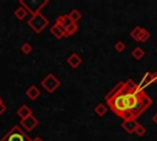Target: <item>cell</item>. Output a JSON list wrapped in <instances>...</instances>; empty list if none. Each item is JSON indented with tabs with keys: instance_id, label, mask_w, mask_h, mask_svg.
<instances>
[{
	"instance_id": "obj_1",
	"label": "cell",
	"mask_w": 157,
	"mask_h": 141,
	"mask_svg": "<svg viewBox=\"0 0 157 141\" xmlns=\"http://www.w3.org/2000/svg\"><path fill=\"white\" fill-rule=\"evenodd\" d=\"M104 99L107 107L123 120H137L153 103L152 98L130 78L118 82Z\"/></svg>"
},
{
	"instance_id": "obj_2",
	"label": "cell",
	"mask_w": 157,
	"mask_h": 141,
	"mask_svg": "<svg viewBox=\"0 0 157 141\" xmlns=\"http://www.w3.org/2000/svg\"><path fill=\"white\" fill-rule=\"evenodd\" d=\"M0 141H32V139L20 128V125H13Z\"/></svg>"
},
{
	"instance_id": "obj_3",
	"label": "cell",
	"mask_w": 157,
	"mask_h": 141,
	"mask_svg": "<svg viewBox=\"0 0 157 141\" xmlns=\"http://www.w3.org/2000/svg\"><path fill=\"white\" fill-rule=\"evenodd\" d=\"M20 6L25 7L31 16L39 13L40 10L49 4V0H20Z\"/></svg>"
},
{
	"instance_id": "obj_4",
	"label": "cell",
	"mask_w": 157,
	"mask_h": 141,
	"mask_svg": "<svg viewBox=\"0 0 157 141\" xmlns=\"http://www.w3.org/2000/svg\"><path fill=\"white\" fill-rule=\"evenodd\" d=\"M27 25L33 29L34 33H40L49 25V20L39 12V13H36V15L31 16V18L27 21Z\"/></svg>"
},
{
	"instance_id": "obj_5",
	"label": "cell",
	"mask_w": 157,
	"mask_h": 141,
	"mask_svg": "<svg viewBox=\"0 0 157 141\" xmlns=\"http://www.w3.org/2000/svg\"><path fill=\"white\" fill-rule=\"evenodd\" d=\"M42 87L48 92V93H54L61 85L60 80L54 75V74H48L42 81H40Z\"/></svg>"
},
{
	"instance_id": "obj_6",
	"label": "cell",
	"mask_w": 157,
	"mask_h": 141,
	"mask_svg": "<svg viewBox=\"0 0 157 141\" xmlns=\"http://www.w3.org/2000/svg\"><path fill=\"white\" fill-rule=\"evenodd\" d=\"M130 37H131L135 42H139V43H146V42L151 38V33H150L146 28H144V27H141V26H136L135 28L131 29V32H130Z\"/></svg>"
},
{
	"instance_id": "obj_7",
	"label": "cell",
	"mask_w": 157,
	"mask_h": 141,
	"mask_svg": "<svg viewBox=\"0 0 157 141\" xmlns=\"http://www.w3.org/2000/svg\"><path fill=\"white\" fill-rule=\"evenodd\" d=\"M38 119L32 114V115H29V116H27V118H25V119H21L20 120V125L26 130V131H32L34 128H37V125H38Z\"/></svg>"
},
{
	"instance_id": "obj_8",
	"label": "cell",
	"mask_w": 157,
	"mask_h": 141,
	"mask_svg": "<svg viewBox=\"0 0 157 141\" xmlns=\"http://www.w3.org/2000/svg\"><path fill=\"white\" fill-rule=\"evenodd\" d=\"M157 82V72H146L142 78H141V82L139 83V87L141 90L146 88L147 86H150L151 83H155Z\"/></svg>"
},
{
	"instance_id": "obj_9",
	"label": "cell",
	"mask_w": 157,
	"mask_h": 141,
	"mask_svg": "<svg viewBox=\"0 0 157 141\" xmlns=\"http://www.w3.org/2000/svg\"><path fill=\"white\" fill-rule=\"evenodd\" d=\"M55 23L56 25H59L60 27H63L64 29H67L69 27H71L75 22L67 16V15H60L59 17H56V20H55Z\"/></svg>"
},
{
	"instance_id": "obj_10",
	"label": "cell",
	"mask_w": 157,
	"mask_h": 141,
	"mask_svg": "<svg viewBox=\"0 0 157 141\" xmlns=\"http://www.w3.org/2000/svg\"><path fill=\"white\" fill-rule=\"evenodd\" d=\"M66 63H67L69 66H71L72 69H76V67H78V66L82 64V58H81L77 53H72V54H70V55L67 56Z\"/></svg>"
},
{
	"instance_id": "obj_11",
	"label": "cell",
	"mask_w": 157,
	"mask_h": 141,
	"mask_svg": "<svg viewBox=\"0 0 157 141\" xmlns=\"http://www.w3.org/2000/svg\"><path fill=\"white\" fill-rule=\"evenodd\" d=\"M136 125H137V120H123L121 121V128L128 134H134Z\"/></svg>"
},
{
	"instance_id": "obj_12",
	"label": "cell",
	"mask_w": 157,
	"mask_h": 141,
	"mask_svg": "<svg viewBox=\"0 0 157 141\" xmlns=\"http://www.w3.org/2000/svg\"><path fill=\"white\" fill-rule=\"evenodd\" d=\"M26 96H27L31 101H36V99L39 98V96H40V90H39L37 86L32 85V86H29V87L27 88V91H26Z\"/></svg>"
},
{
	"instance_id": "obj_13",
	"label": "cell",
	"mask_w": 157,
	"mask_h": 141,
	"mask_svg": "<svg viewBox=\"0 0 157 141\" xmlns=\"http://www.w3.org/2000/svg\"><path fill=\"white\" fill-rule=\"evenodd\" d=\"M50 33L56 38V39H61L65 37V29L63 27H60L59 25L54 23L52 27H50Z\"/></svg>"
},
{
	"instance_id": "obj_14",
	"label": "cell",
	"mask_w": 157,
	"mask_h": 141,
	"mask_svg": "<svg viewBox=\"0 0 157 141\" xmlns=\"http://www.w3.org/2000/svg\"><path fill=\"white\" fill-rule=\"evenodd\" d=\"M17 115H18L21 119H25V118L32 115V109H31L27 104H22V105L18 108V110H17Z\"/></svg>"
},
{
	"instance_id": "obj_15",
	"label": "cell",
	"mask_w": 157,
	"mask_h": 141,
	"mask_svg": "<svg viewBox=\"0 0 157 141\" xmlns=\"http://www.w3.org/2000/svg\"><path fill=\"white\" fill-rule=\"evenodd\" d=\"M27 10L25 9V7H22V6H20V7H17L15 11H13V15H15V17L17 18V20H25L26 18V16H27Z\"/></svg>"
},
{
	"instance_id": "obj_16",
	"label": "cell",
	"mask_w": 157,
	"mask_h": 141,
	"mask_svg": "<svg viewBox=\"0 0 157 141\" xmlns=\"http://www.w3.org/2000/svg\"><path fill=\"white\" fill-rule=\"evenodd\" d=\"M131 56H132L134 59H136V60H141V59L145 56V50H144L141 47H136V48L132 49Z\"/></svg>"
},
{
	"instance_id": "obj_17",
	"label": "cell",
	"mask_w": 157,
	"mask_h": 141,
	"mask_svg": "<svg viewBox=\"0 0 157 141\" xmlns=\"http://www.w3.org/2000/svg\"><path fill=\"white\" fill-rule=\"evenodd\" d=\"M108 112V107L103 103H98L96 107H94V113L98 115V116H104L105 113Z\"/></svg>"
},
{
	"instance_id": "obj_18",
	"label": "cell",
	"mask_w": 157,
	"mask_h": 141,
	"mask_svg": "<svg viewBox=\"0 0 157 141\" xmlns=\"http://www.w3.org/2000/svg\"><path fill=\"white\" fill-rule=\"evenodd\" d=\"M67 16L75 22V23H77L80 20H81V17H82V15H81V12L78 11V10H76V9H74V10H71L69 13H67Z\"/></svg>"
},
{
	"instance_id": "obj_19",
	"label": "cell",
	"mask_w": 157,
	"mask_h": 141,
	"mask_svg": "<svg viewBox=\"0 0 157 141\" xmlns=\"http://www.w3.org/2000/svg\"><path fill=\"white\" fill-rule=\"evenodd\" d=\"M77 31H78V25L77 23H74L71 27H69L67 29H65V37H70V36L75 34Z\"/></svg>"
},
{
	"instance_id": "obj_20",
	"label": "cell",
	"mask_w": 157,
	"mask_h": 141,
	"mask_svg": "<svg viewBox=\"0 0 157 141\" xmlns=\"http://www.w3.org/2000/svg\"><path fill=\"white\" fill-rule=\"evenodd\" d=\"M134 134H136L137 136H144L145 134H146V128L142 125V124H140V123H137V125H136V128H135V131H134Z\"/></svg>"
},
{
	"instance_id": "obj_21",
	"label": "cell",
	"mask_w": 157,
	"mask_h": 141,
	"mask_svg": "<svg viewBox=\"0 0 157 141\" xmlns=\"http://www.w3.org/2000/svg\"><path fill=\"white\" fill-rule=\"evenodd\" d=\"M114 49H115L118 53L124 51V49H125V43H124L123 40H118V42L114 44Z\"/></svg>"
},
{
	"instance_id": "obj_22",
	"label": "cell",
	"mask_w": 157,
	"mask_h": 141,
	"mask_svg": "<svg viewBox=\"0 0 157 141\" xmlns=\"http://www.w3.org/2000/svg\"><path fill=\"white\" fill-rule=\"evenodd\" d=\"M21 51L23 53V54H29L31 51H32V45L29 44V43H23L22 45H21Z\"/></svg>"
},
{
	"instance_id": "obj_23",
	"label": "cell",
	"mask_w": 157,
	"mask_h": 141,
	"mask_svg": "<svg viewBox=\"0 0 157 141\" xmlns=\"http://www.w3.org/2000/svg\"><path fill=\"white\" fill-rule=\"evenodd\" d=\"M5 112H6V105L4 103H0V115L4 114Z\"/></svg>"
},
{
	"instance_id": "obj_24",
	"label": "cell",
	"mask_w": 157,
	"mask_h": 141,
	"mask_svg": "<svg viewBox=\"0 0 157 141\" xmlns=\"http://www.w3.org/2000/svg\"><path fill=\"white\" fill-rule=\"evenodd\" d=\"M152 121L157 125V113H155V114H153V116H152Z\"/></svg>"
},
{
	"instance_id": "obj_25",
	"label": "cell",
	"mask_w": 157,
	"mask_h": 141,
	"mask_svg": "<svg viewBox=\"0 0 157 141\" xmlns=\"http://www.w3.org/2000/svg\"><path fill=\"white\" fill-rule=\"evenodd\" d=\"M32 141H43V140H42L39 136H36L34 139H32Z\"/></svg>"
},
{
	"instance_id": "obj_26",
	"label": "cell",
	"mask_w": 157,
	"mask_h": 141,
	"mask_svg": "<svg viewBox=\"0 0 157 141\" xmlns=\"http://www.w3.org/2000/svg\"><path fill=\"white\" fill-rule=\"evenodd\" d=\"M0 103H2V98L1 97H0Z\"/></svg>"
}]
</instances>
